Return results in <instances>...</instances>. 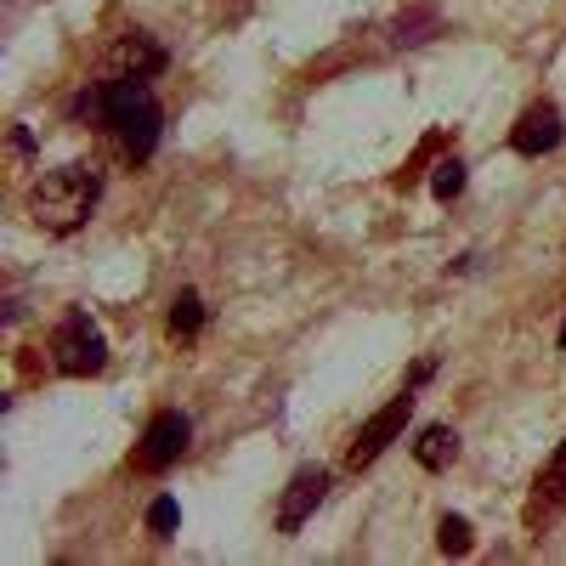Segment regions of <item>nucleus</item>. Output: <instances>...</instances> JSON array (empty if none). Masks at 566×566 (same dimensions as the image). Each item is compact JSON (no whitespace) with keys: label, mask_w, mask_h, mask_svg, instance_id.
I'll return each mask as SVG.
<instances>
[{"label":"nucleus","mask_w":566,"mask_h":566,"mask_svg":"<svg viewBox=\"0 0 566 566\" xmlns=\"http://www.w3.org/2000/svg\"><path fill=\"white\" fill-rule=\"evenodd\" d=\"M74 119H103L108 130H119V142H125L130 159H154L159 130H165V114H159V103H154V91L142 85L136 74H119V80H108V85L80 91Z\"/></svg>","instance_id":"nucleus-1"},{"label":"nucleus","mask_w":566,"mask_h":566,"mask_svg":"<svg viewBox=\"0 0 566 566\" xmlns=\"http://www.w3.org/2000/svg\"><path fill=\"white\" fill-rule=\"evenodd\" d=\"M103 199V170L97 165H57V170H40L29 181V216L40 232H52V239H69L91 221Z\"/></svg>","instance_id":"nucleus-2"},{"label":"nucleus","mask_w":566,"mask_h":566,"mask_svg":"<svg viewBox=\"0 0 566 566\" xmlns=\"http://www.w3.org/2000/svg\"><path fill=\"white\" fill-rule=\"evenodd\" d=\"M103 363H108L103 328L91 323V312H69L52 335V368L69 374V380H91V374H103Z\"/></svg>","instance_id":"nucleus-3"},{"label":"nucleus","mask_w":566,"mask_h":566,"mask_svg":"<svg viewBox=\"0 0 566 566\" xmlns=\"http://www.w3.org/2000/svg\"><path fill=\"white\" fill-rule=\"evenodd\" d=\"M408 419H413V386H402V397H391L380 413H368V419H363L357 442L346 448V464H352V470H368L374 459H380V453L408 431Z\"/></svg>","instance_id":"nucleus-4"},{"label":"nucleus","mask_w":566,"mask_h":566,"mask_svg":"<svg viewBox=\"0 0 566 566\" xmlns=\"http://www.w3.org/2000/svg\"><path fill=\"white\" fill-rule=\"evenodd\" d=\"M187 442H193V419L176 413V408H165V413L148 419V431H142V442H136V464L159 476V470H170V464L187 453Z\"/></svg>","instance_id":"nucleus-5"},{"label":"nucleus","mask_w":566,"mask_h":566,"mask_svg":"<svg viewBox=\"0 0 566 566\" xmlns=\"http://www.w3.org/2000/svg\"><path fill=\"white\" fill-rule=\"evenodd\" d=\"M328 499V470L323 464H301L295 476H290V488H283V504H277V533L283 538H295L312 515H317V504Z\"/></svg>","instance_id":"nucleus-6"},{"label":"nucleus","mask_w":566,"mask_h":566,"mask_svg":"<svg viewBox=\"0 0 566 566\" xmlns=\"http://www.w3.org/2000/svg\"><path fill=\"white\" fill-rule=\"evenodd\" d=\"M560 142H566V119H560L555 103H533L522 119L510 125V148L522 159H544V154L560 148Z\"/></svg>","instance_id":"nucleus-7"},{"label":"nucleus","mask_w":566,"mask_h":566,"mask_svg":"<svg viewBox=\"0 0 566 566\" xmlns=\"http://www.w3.org/2000/svg\"><path fill=\"white\" fill-rule=\"evenodd\" d=\"M566 504V442L549 453V464L538 470V488H533V510H527V522H538V515H555Z\"/></svg>","instance_id":"nucleus-8"},{"label":"nucleus","mask_w":566,"mask_h":566,"mask_svg":"<svg viewBox=\"0 0 566 566\" xmlns=\"http://www.w3.org/2000/svg\"><path fill=\"white\" fill-rule=\"evenodd\" d=\"M114 57H119V69H125V74H136V80H154V74L170 63V57H165V45H159L154 34H142V29L119 40V52H114Z\"/></svg>","instance_id":"nucleus-9"},{"label":"nucleus","mask_w":566,"mask_h":566,"mask_svg":"<svg viewBox=\"0 0 566 566\" xmlns=\"http://www.w3.org/2000/svg\"><path fill=\"white\" fill-rule=\"evenodd\" d=\"M413 459H419V470H448L459 459V431L453 424H424L413 437Z\"/></svg>","instance_id":"nucleus-10"},{"label":"nucleus","mask_w":566,"mask_h":566,"mask_svg":"<svg viewBox=\"0 0 566 566\" xmlns=\"http://www.w3.org/2000/svg\"><path fill=\"white\" fill-rule=\"evenodd\" d=\"M170 340H199V328H205V301H199V290H181L176 301H170Z\"/></svg>","instance_id":"nucleus-11"},{"label":"nucleus","mask_w":566,"mask_h":566,"mask_svg":"<svg viewBox=\"0 0 566 566\" xmlns=\"http://www.w3.org/2000/svg\"><path fill=\"white\" fill-rule=\"evenodd\" d=\"M437 29H442V12L437 7H413V12H402L391 23V45H419V40H431Z\"/></svg>","instance_id":"nucleus-12"},{"label":"nucleus","mask_w":566,"mask_h":566,"mask_svg":"<svg viewBox=\"0 0 566 566\" xmlns=\"http://www.w3.org/2000/svg\"><path fill=\"white\" fill-rule=\"evenodd\" d=\"M437 549L442 555H470V549H476V533H470L464 515H442V522H437Z\"/></svg>","instance_id":"nucleus-13"},{"label":"nucleus","mask_w":566,"mask_h":566,"mask_svg":"<svg viewBox=\"0 0 566 566\" xmlns=\"http://www.w3.org/2000/svg\"><path fill=\"white\" fill-rule=\"evenodd\" d=\"M431 193L442 199V205H453L459 193H464V159L453 154V159H442L437 170H431Z\"/></svg>","instance_id":"nucleus-14"},{"label":"nucleus","mask_w":566,"mask_h":566,"mask_svg":"<svg viewBox=\"0 0 566 566\" xmlns=\"http://www.w3.org/2000/svg\"><path fill=\"white\" fill-rule=\"evenodd\" d=\"M176 527H181V504H176L170 493H159V499L148 504V533H154V538H170Z\"/></svg>","instance_id":"nucleus-15"},{"label":"nucleus","mask_w":566,"mask_h":566,"mask_svg":"<svg viewBox=\"0 0 566 566\" xmlns=\"http://www.w3.org/2000/svg\"><path fill=\"white\" fill-rule=\"evenodd\" d=\"M431 374H437V357H424V363H413V368H408V386L419 391L424 380H431Z\"/></svg>","instance_id":"nucleus-16"},{"label":"nucleus","mask_w":566,"mask_h":566,"mask_svg":"<svg viewBox=\"0 0 566 566\" xmlns=\"http://www.w3.org/2000/svg\"><path fill=\"white\" fill-rule=\"evenodd\" d=\"M12 148H18V154H23V159H29V154H34V136H29V125H18V130H12Z\"/></svg>","instance_id":"nucleus-17"},{"label":"nucleus","mask_w":566,"mask_h":566,"mask_svg":"<svg viewBox=\"0 0 566 566\" xmlns=\"http://www.w3.org/2000/svg\"><path fill=\"white\" fill-rule=\"evenodd\" d=\"M560 352H566V323H560Z\"/></svg>","instance_id":"nucleus-18"}]
</instances>
